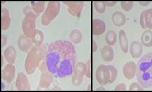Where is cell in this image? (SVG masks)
Instances as JSON below:
<instances>
[{
  "label": "cell",
  "instance_id": "obj_7",
  "mask_svg": "<svg viewBox=\"0 0 152 92\" xmlns=\"http://www.w3.org/2000/svg\"><path fill=\"white\" fill-rule=\"evenodd\" d=\"M64 4L68 7V11L71 15L75 17H79L84 6L83 1H63Z\"/></svg>",
  "mask_w": 152,
  "mask_h": 92
},
{
  "label": "cell",
  "instance_id": "obj_8",
  "mask_svg": "<svg viewBox=\"0 0 152 92\" xmlns=\"http://www.w3.org/2000/svg\"><path fill=\"white\" fill-rule=\"evenodd\" d=\"M32 41L30 37L26 36L25 34L21 35L18 40V46L20 50L23 52H29L32 50Z\"/></svg>",
  "mask_w": 152,
  "mask_h": 92
},
{
  "label": "cell",
  "instance_id": "obj_22",
  "mask_svg": "<svg viewBox=\"0 0 152 92\" xmlns=\"http://www.w3.org/2000/svg\"><path fill=\"white\" fill-rule=\"evenodd\" d=\"M141 42L144 46L147 48L152 46V32L151 30H146L142 33Z\"/></svg>",
  "mask_w": 152,
  "mask_h": 92
},
{
  "label": "cell",
  "instance_id": "obj_6",
  "mask_svg": "<svg viewBox=\"0 0 152 92\" xmlns=\"http://www.w3.org/2000/svg\"><path fill=\"white\" fill-rule=\"evenodd\" d=\"M60 10V3L58 1H50L48 3L45 12L42 15V24L47 26L58 16Z\"/></svg>",
  "mask_w": 152,
  "mask_h": 92
},
{
  "label": "cell",
  "instance_id": "obj_31",
  "mask_svg": "<svg viewBox=\"0 0 152 92\" xmlns=\"http://www.w3.org/2000/svg\"><path fill=\"white\" fill-rule=\"evenodd\" d=\"M115 91H126V86L124 83H120L115 87Z\"/></svg>",
  "mask_w": 152,
  "mask_h": 92
},
{
  "label": "cell",
  "instance_id": "obj_33",
  "mask_svg": "<svg viewBox=\"0 0 152 92\" xmlns=\"http://www.w3.org/2000/svg\"><path fill=\"white\" fill-rule=\"evenodd\" d=\"M139 4L141 6H143V7H146V6H148L150 4L149 1H140Z\"/></svg>",
  "mask_w": 152,
  "mask_h": 92
},
{
  "label": "cell",
  "instance_id": "obj_28",
  "mask_svg": "<svg viewBox=\"0 0 152 92\" xmlns=\"http://www.w3.org/2000/svg\"><path fill=\"white\" fill-rule=\"evenodd\" d=\"M83 80V76L79 75V74L74 73L72 76V84L75 86H79L82 83Z\"/></svg>",
  "mask_w": 152,
  "mask_h": 92
},
{
  "label": "cell",
  "instance_id": "obj_21",
  "mask_svg": "<svg viewBox=\"0 0 152 92\" xmlns=\"http://www.w3.org/2000/svg\"><path fill=\"white\" fill-rule=\"evenodd\" d=\"M31 38L35 46H42L44 41V34L39 29H35L32 33Z\"/></svg>",
  "mask_w": 152,
  "mask_h": 92
},
{
  "label": "cell",
  "instance_id": "obj_12",
  "mask_svg": "<svg viewBox=\"0 0 152 92\" xmlns=\"http://www.w3.org/2000/svg\"><path fill=\"white\" fill-rule=\"evenodd\" d=\"M106 30V24L100 19H93L92 21V33L94 36H100Z\"/></svg>",
  "mask_w": 152,
  "mask_h": 92
},
{
  "label": "cell",
  "instance_id": "obj_5",
  "mask_svg": "<svg viewBox=\"0 0 152 92\" xmlns=\"http://www.w3.org/2000/svg\"><path fill=\"white\" fill-rule=\"evenodd\" d=\"M25 17L22 22V29L24 34L29 37L32 36V34L36 27V20L39 15L33 12L32 8L30 6H26L23 9Z\"/></svg>",
  "mask_w": 152,
  "mask_h": 92
},
{
  "label": "cell",
  "instance_id": "obj_34",
  "mask_svg": "<svg viewBox=\"0 0 152 92\" xmlns=\"http://www.w3.org/2000/svg\"><path fill=\"white\" fill-rule=\"evenodd\" d=\"M7 43V38L4 35H2V47H4Z\"/></svg>",
  "mask_w": 152,
  "mask_h": 92
},
{
  "label": "cell",
  "instance_id": "obj_23",
  "mask_svg": "<svg viewBox=\"0 0 152 92\" xmlns=\"http://www.w3.org/2000/svg\"><path fill=\"white\" fill-rule=\"evenodd\" d=\"M69 38L72 43L79 44L82 40V34L79 29H74L70 32Z\"/></svg>",
  "mask_w": 152,
  "mask_h": 92
},
{
  "label": "cell",
  "instance_id": "obj_13",
  "mask_svg": "<svg viewBox=\"0 0 152 92\" xmlns=\"http://www.w3.org/2000/svg\"><path fill=\"white\" fill-rule=\"evenodd\" d=\"M15 68L12 64H8L2 70V79L8 83H11L14 79Z\"/></svg>",
  "mask_w": 152,
  "mask_h": 92
},
{
  "label": "cell",
  "instance_id": "obj_3",
  "mask_svg": "<svg viewBox=\"0 0 152 92\" xmlns=\"http://www.w3.org/2000/svg\"><path fill=\"white\" fill-rule=\"evenodd\" d=\"M46 46H35L28 52V57L25 59V68L27 73L29 75L34 73L35 70L39 67L41 62L45 57L46 54Z\"/></svg>",
  "mask_w": 152,
  "mask_h": 92
},
{
  "label": "cell",
  "instance_id": "obj_26",
  "mask_svg": "<svg viewBox=\"0 0 152 92\" xmlns=\"http://www.w3.org/2000/svg\"><path fill=\"white\" fill-rule=\"evenodd\" d=\"M87 70V65L82 62H79L77 65L74 68V73H78L81 75H84L86 74Z\"/></svg>",
  "mask_w": 152,
  "mask_h": 92
},
{
  "label": "cell",
  "instance_id": "obj_35",
  "mask_svg": "<svg viewBox=\"0 0 152 92\" xmlns=\"http://www.w3.org/2000/svg\"><path fill=\"white\" fill-rule=\"evenodd\" d=\"M98 90H103V91H104L105 89H104V87H101L97 88V91H98Z\"/></svg>",
  "mask_w": 152,
  "mask_h": 92
},
{
  "label": "cell",
  "instance_id": "obj_14",
  "mask_svg": "<svg viewBox=\"0 0 152 92\" xmlns=\"http://www.w3.org/2000/svg\"><path fill=\"white\" fill-rule=\"evenodd\" d=\"M142 43L139 41H134L130 43V53L132 58L137 59L141 57L142 52H143V47Z\"/></svg>",
  "mask_w": 152,
  "mask_h": 92
},
{
  "label": "cell",
  "instance_id": "obj_4",
  "mask_svg": "<svg viewBox=\"0 0 152 92\" xmlns=\"http://www.w3.org/2000/svg\"><path fill=\"white\" fill-rule=\"evenodd\" d=\"M118 71L116 67L112 65H100L95 73V78L100 85L112 84L116 80Z\"/></svg>",
  "mask_w": 152,
  "mask_h": 92
},
{
  "label": "cell",
  "instance_id": "obj_17",
  "mask_svg": "<svg viewBox=\"0 0 152 92\" xmlns=\"http://www.w3.org/2000/svg\"><path fill=\"white\" fill-rule=\"evenodd\" d=\"M101 57L104 62H111L114 59V52L110 46H104L101 50Z\"/></svg>",
  "mask_w": 152,
  "mask_h": 92
},
{
  "label": "cell",
  "instance_id": "obj_15",
  "mask_svg": "<svg viewBox=\"0 0 152 92\" xmlns=\"http://www.w3.org/2000/svg\"><path fill=\"white\" fill-rule=\"evenodd\" d=\"M4 55L6 60L9 64H13L15 62V59L17 56V52L13 46H9L8 48L5 49Z\"/></svg>",
  "mask_w": 152,
  "mask_h": 92
},
{
  "label": "cell",
  "instance_id": "obj_10",
  "mask_svg": "<svg viewBox=\"0 0 152 92\" xmlns=\"http://www.w3.org/2000/svg\"><path fill=\"white\" fill-rule=\"evenodd\" d=\"M16 88L19 91H29L30 90V85L27 76L23 73H18L15 82Z\"/></svg>",
  "mask_w": 152,
  "mask_h": 92
},
{
  "label": "cell",
  "instance_id": "obj_25",
  "mask_svg": "<svg viewBox=\"0 0 152 92\" xmlns=\"http://www.w3.org/2000/svg\"><path fill=\"white\" fill-rule=\"evenodd\" d=\"M31 4L32 6V9L34 13L38 15L44 11L45 8V2L44 1H39V2H32Z\"/></svg>",
  "mask_w": 152,
  "mask_h": 92
},
{
  "label": "cell",
  "instance_id": "obj_32",
  "mask_svg": "<svg viewBox=\"0 0 152 92\" xmlns=\"http://www.w3.org/2000/svg\"><path fill=\"white\" fill-rule=\"evenodd\" d=\"M105 4L109 7H112L116 4V1H104Z\"/></svg>",
  "mask_w": 152,
  "mask_h": 92
},
{
  "label": "cell",
  "instance_id": "obj_16",
  "mask_svg": "<svg viewBox=\"0 0 152 92\" xmlns=\"http://www.w3.org/2000/svg\"><path fill=\"white\" fill-rule=\"evenodd\" d=\"M53 80V73H50L48 70V71H44L42 72V75H41L40 82H39V86L41 87L46 88L48 87L51 84Z\"/></svg>",
  "mask_w": 152,
  "mask_h": 92
},
{
  "label": "cell",
  "instance_id": "obj_30",
  "mask_svg": "<svg viewBox=\"0 0 152 92\" xmlns=\"http://www.w3.org/2000/svg\"><path fill=\"white\" fill-rule=\"evenodd\" d=\"M144 89V87H142L141 85H139V84L137 83H133L130 85L129 87L130 91H136V90H140V91H142Z\"/></svg>",
  "mask_w": 152,
  "mask_h": 92
},
{
  "label": "cell",
  "instance_id": "obj_29",
  "mask_svg": "<svg viewBox=\"0 0 152 92\" xmlns=\"http://www.w3.org/2000/svg\"><path fill=\"white\" fill-rule=\"evenodd\" d=\"M134 3L132 1H121V8L124 10L125 11H130L132 9V8L133 7Z\"/></svg>",
  "mask_w": 152,
  "mask_h": 92
},
{
  "label": "cell",
  "instance_id": "obj_20",
  "mask_svg": "<svg viewBox=\"0 0 152 92\" xmlns=\"http://www.w3.org/2000/svg\"><path fill=\"white\" fill-rule=\"evenodd\" d=\"M1 27L2 30H7L11 25V17L9 15V11L6 8H2V13H1Z\"/></svg>",
  "mask_w": 152,
  "mask_h": 92
},
{
  "label": "cell",
  "instance_id": "obj_9",
  "mask_svg": "<svg viewBox=\"0 0 152 92\" xmlns=\"http://www.w3.org/2000/svg\"><path fill=\"white\" fill-rule=\"evenodd\" d=\"M140 25L143 29H152V9L142 11L140 15Z\"/></svg>",
  "mask_w": 152,
  "mask_h": 92
},
{
  "label": "cell",
  "instance_id": "obj_1",
  "mask_svg": "<svg viewBox=\"0 0 152 92\" xmlns=\"http://www.w3.org/2000/svg\"><path fill=\"white\" fill-rule=\"evenodd\" d=\"M77 59L74 45L65 40H58L50 43L45 56L48 70L59 78H65L74 73Z\"/></svg>",
  "mask_w": 152,
  "mask_h": 92
},
{
  "label": "cell",
  "instance_id": "obj_18",
  "mask_svg": "<svg viewBox=\"0 0 152 92\" xmlns=\"http://www.w3.org/2000/svg\"><path fill=\"white\" fill-rule=\"evenodd\" d=\"M112 20L115 26L121 27L124 26L126 22V17L121 11H116L113 13Z\"/></svg>",
  "mask_w": 152,
  "mask_h": 92
},
{
  "label": "cell",
  "instance_id": "obj_27",
  "mask_svg": "<svg viewBox=\"0 0 152 92\" xmlns=\"http://www.w3.org/2000/svg\"><path fill=\"white\" fill-rule=\"evenodd\" d=\"M95 9L100 14H102L106 11V4L104 1H94Z\"/></svg>",
  "mask_w": 152,
  "mask_h": 92
},
{
  "label": "cell",
  "instance_id": "obj_24",
  "mask_svg": "<svg viewBox=\"0 0 152 92\" xmlns=\"http://www.w3.org/2000/svg\"><path fill=\"white\" fill-rule=\"evenodd\" d=\"M117 40V35L114 30H110L105 36V41L108 46H112L116 43Z\"/></svg>",
  "mask_w": 152,
  "mask_h": 92
},
{
  "label": "cell",
  "instance_id": "obj_2",
  "mask_svg": "<svg viewBox=\"0 0 152 92\" xmlns=\"http://www.w3.org/2000/svg\"><path fill=\"white\" fill-rule=\"evenodd\" d=\"M137 80L145 89L152 88V53H147L137 64Z\"/></svg>",
  "mask_w": 152,
  "mask_h": 92
},
{
  "label": "cell",
  "instance_id": "obj_19",
  "mask_svg": "<svg viewBox=\"0 0 152 92\" xmlns=\"http://www.w3.org/2000/svg\"><path fill=\"white\" fill-rule=\"evenodd\" d=\"M118 39H119V44L122 52L124 53H127L128 52V48H129L128 41L126 32L123 29L120 30L119 33H118Z\"/></svg>",
  "mask_w": 152,
  "mask_h": 92
},
{
  "label": "cell",
  "instance_id": "obj_11",
  "mask_svg": "<svg viewBox=\"0 0 152 92\" xmlns=\"http://www.w3.org/2000/svg\"><path fill=\"white\" fill-rule=\"evenodd\" d=\"M123 73L128 80H132L137 73V65L132 61L126 63L123 67Z\"/></svg>",
  "mask_w": 152,
  "mask_h": 92
}]
</instances>
